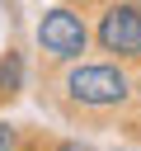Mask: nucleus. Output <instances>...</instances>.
I'll return each mask as SVG.
<instances>
[{"mask_svg":"<svg viewBox=\"0 0 141 151\" xmlns=\"http://www.w3.org/2000/svg\"><path fill=\"white\" fill-rule=\"evenodd\" d=\"M56 151H94V146H85V142H61Z\"/></svg>","mask_w":141,"mask_h":151,"instance_id":"obj_6","label":"nucleus"},{"mask_svg":"<svg viewBox=\"0 0 141 151\" xmlns=\"http://www.w3.org/2000/svg\"><path fill=\"white\" fill-rule=\"evenodd\" d=\"M127 90H132V85H127V76H122L118 66H80V71L66 76V94H70L75 104H94V109L122 104Z\"/></svg>","mask_w":141,"mask_h":151,"instance_id":"obj_1","label":"nucleus"},{"mask_svg":"<svg viewBox=\"0 0 141 151\" xmlns=\"http://www.w3.org/2000/svg\"><path fill=\"white\" fill-rule=\"evenodd\" d=\"M19 71H24L19 57H9V61L0 66V90H19Z\"/></svg>","mask_w":141,"mask_h":151,"instance_id":"obj_4","label":"nucleus"},{"mask_svg":"<svg viewBox=\"0 0 141 151\" xmlns=\"http://www.w3.org/2000/svg\"><path fill=\"white\" fill-rule=\"evenodd\" d=\"M99 42H103L108 52H118V57L141 52V9H132V5L108 9L103 24H99Z\"/></svg>","mask_w":141,"mask_h":151,"instance_id":"obj_3","label":"nucleus"},{"mask_svg":"<svg viewBox=\"0 0 141 151\" xmlns=\"http://www.w3.org/2000/svg\"><path fill=\"white\" fill-rule=\"evenodd\" d=\"M38 42L42 52H52L56 61H75L85 52V24L70 14V9H52L42 24H38Z\"/></svg>","mask_w":141,"mask_h":151,"instance_id":"obj_2","label":"nucleus"},{"mask_svg":"<svg viewBox=\"0 0 141 151\" xmlns=\"http://www.w3.org/2000/svg\"><path fill=\"white\" fill-rule=\"evenodd\" d=\"M9 146H14V127H9V123H0V151H9Z\"/></svg>","mask_w":141,"mask_h":151,"instance_id":"obj_5","label":"nucleus"}]
</instances>
